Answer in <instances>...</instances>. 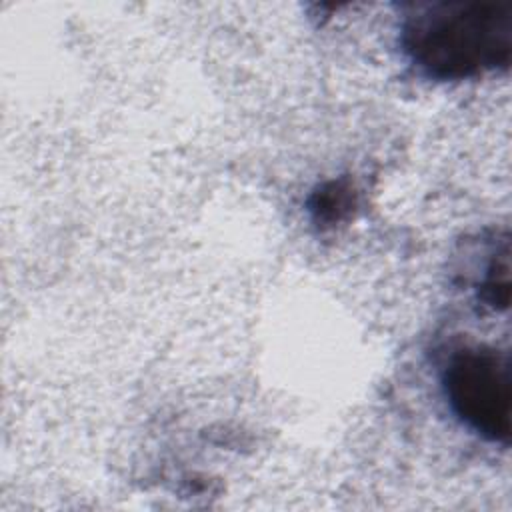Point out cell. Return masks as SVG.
<instances>
[{
	"label": "cell",
	"mask_w": 512,
	"mask_h": 512,
	"mask_svg": "<svg viewBox=\"0 0 512 512\" xmlns=\"http://www.w3.org/2000/svg\"><path fill=\"white\" fill-rule=\"evenodd\" d=\"M400 44L428 78L464 80L506 70L512 58V0H438L412 4Z\"/></svg>",
	"instance_id": "1"
},
{
	"label": "cell",
	"mask_w": 512,
	"mask_h": 512,
	"mask_svg": "<svg viewBox=\"0 0 512 512\" xmlns=\"http://www.w3.org/2000/svg\"><path fill=\"white\" fill-rule=\"evenodd\" d=\"M454 414L490 442L508 444L512 434L510 356L492 346L456 350L442 374Z\"/></svg>",
	"instance_id": "2"
},
{
	"label": "cell",
	"mask_w": 512,
	"mask_h": 512,
	"mask_svg": "<svg viewBox=\"0 0 512 512\" xmlns=\"http://www.w3.org/2000/svg\"><path fill=\"white\" fill-rule=\"evenodd\" d=\"M480 298L492 308L506 310L510 304V248L508 242L502 250L492 254L490 264L486 266L484 280L480 284Z\"/></svg>",
	"instance_id": "3"
}]
</instances>
